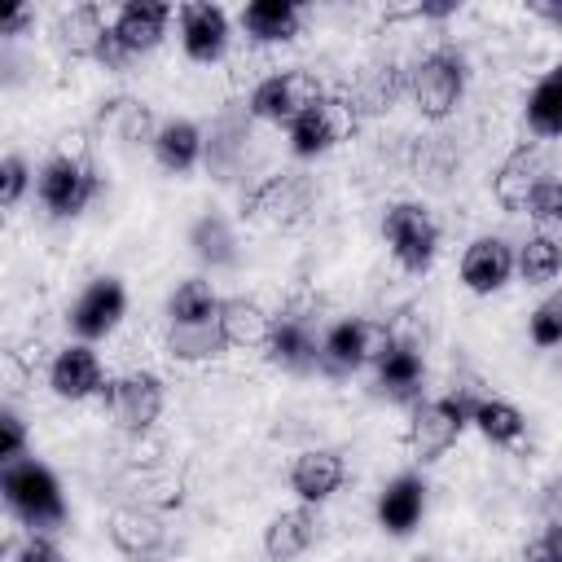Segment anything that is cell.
<instances>
[{
    "instance_id": "cell-1",
    "label": "cell",
    "mask_w": 562,
    "mask_h": 562,
    "mask_svg": "<svg viewBox=\"0 0 562 562\" xmlns=\"http://www.w3.org/2000/svg\"><path fill=\"white\" fill-rule=\"evenodd\" d=\"M0 492H4V505L31 527V531H53L66 522V501H61V487L53 479L48 465H40L35 457H22L13 465L0 470Z\"/></svg>"
},
{
    "instance_id": "cell-2",
    "label": "cell",
    "mask_w": 562,
    "mask_h": 562,
    "mask_svg": "<svg viewBox=\"0 0 562 562\" xmlns=\"http://www.w3.org/2000/svg\"><path fill=\"white\" fill-rule=\"evenodd\" d=\"M465 79H470L465 57L452 44H439L426 57L413 61V70H408V97H413V105H417L422 119L439 123V119H448L461 105Z\"/></svg>"
},
{
    "instance_id": "cell-3",
    "label": "cell",
    "mask_w": 562,
    "mask_h": 562,
    "mask_svg": "<svg viewBox=\"0 0 562 562\" xmlns=\"http://www.w3.org/2000/svg\"><path fill=\"white\" fill-rule=\"evenodd\" d=\"M391 342H395V334H391L386 321L347 316V321L329 325L325 338H321V373L347 378V373H356L360 364H378Z\"/></svg>"
},
{
    "instance_id": "cell-4",
    "label": "cell",
    "mask_w": 562,
    "mask_h": 562,
    "mask_svg": "<svg viewBox=\"0 0 562 562\" xmlns=\"http://www.w3.org/2000/svg\"><path fill=\"white\" fill-rule=\"evenodd\" d=\"M474 400L479 395H470V391H452V395H439V400H417L413 404V422H408L413 457L417 461H439L461 439V430L470 426Z\"/></svg>"
},
{
    "instance_id": "cell-5",
    "label": "cell",
    "mask_w": 562,
    "mask_h": 562,
    "mask_svg": "<svg viewBox=\"0 0 562 562\" xmlns=\"http://www.w3.org/2000/svg\"><path fill=\"white\" fill-rule=\"evenodd\" d=\"M382 237L404 272H426L439 255V224L422 202H391L382 215Z\"/></svg>"
},
{
    "instance_id": "cell-6",
    "label": "cell",
    "mask_w": 562,
    "mask_h": 562,
    "mask_svg": "<svg viewBox=\"0 0 562 562\" xmlns=\"http://www.w3.org/2000/svg\"><path fill=\"white\" fill-rule=\"evenodd\" d=\"M35 193L44 202L48 215L57 220H75L97 193H101V176L92 171V162L75 158V154H57L40 167V180H35Z\"/></svg>"
},
{
    "instance_id": "cell-7",
    "label": "cell",
    "mask_w": 562,
    "mask_h": 562,
    "mask_svg": "<svg viewBox=\"0 0 562 562\" xmlns=\"http://www.w3.org/2000/svg\"><path fill=\"white\" fill-rule=\"evenodd\" d=\"M316 202V189L303 171H277L268 180H259L246 198H241V211L259 224H272V228H294L307 220Z\"/></svg>"
},
{
    "instance_id": "cell-8",
    "label": "cell",
    "mask_w": 562,
    "mask_h": 562,
    "mask_svg": "<svg viewBox=\"0 0 562 562\" xmlns=\"http://www.w3.org/2000/svg\"><path fill=\"white\" fill-rule=\"evenodd\" d=\"M316 101H325V88H321V79L312 75V70H277V75H268V79H259L255 83V92H250V114L255 119H263V123H290L294 114H303L307 105H316Z\"/></svg>"
},
{
    "instance_id": "cell-9",
    "label": "cell",
    "mask_w": 562,
    "mask_h": 562,
    "mask_svg": "<svg viewBox=\"0 0 562 562\" xmlns=\"http://www.w3.org/2000/svg\"><path fill=\"white\" fill-rule=\"evenodd\" d=\"M101 404L110 408V417L127 430V435H140L158 422L162 413V382L149 373V369H132V373H119L105 382L101 391Z\"/></svg>"
},
{
    "instance_id": "cell-10",
    "label": "cell",
    "mask_w": 562,
    "mask_h": 562,
    "mask_svg": "<svg viewBox=\"0 0 562 562\" xmlns=\"http://www.w3.org/2000/svg\"><path fill=\"white\" fill-rule=\"evenodd\" d=\"M321 338L325 334H316L312 316L281 312V316H272L263 356H268V364L285 369V373H312V369H321Z\"/></svg>"
},
{
    "instance_id": "cell-11",
    "label": "cell",
    "mask_w": 562,
    "mask_h": 562,
    "mask_svg": "<svg viewBox=\"0 0 562 562\" xmlns=\"http://www.w3.org/2000/svg\"><path fill=\"white\" fill-rule=\"evenodd\" d=\"M351 127H356V114L342 105V97H338V101L325 97V101L307 105L303 114H294V119L285 123V132H290V149H294L299 158H316V154L334 149Z\"/></svg>"
},
{
    "instance_id": "cell-12",
    "label": "cell",
    "mask_w": 562,
    "mask_h": 562,
    "mask_svg": "<svg viewBox=\"0 0 562 562\" xmlns=\"http://www.w3.org/2000/svg\"><path fill=\"white\" fill-rule=\"evenodd\" d=\"M123 312H127V290H123V281L119 277H97V281H88L83 285V294L70 303V329L83 338V342H92V338H105L119 321H123Z\"/></svg>"
},
{
    "instance_id": "cell-13",
    "label": "cell",
    "mask_w": 562,
    "mask_h": 562,
    "mask_svg": "<svg viewBox=\"0 0 562 562\" xmlns=\"http://www.w3.org/2000/svg\"><path fill=\"white\" fill-rule=\"evenodd\" d=\"M549 162H544V149L536 140H522L492 176V198L505 206V211H527V198L536 193L540 180H549Z\"/></svg>"
},
{
    "instance_id": "cell-14",
    "label": "cell",
    "mask_w": 562,
    "mask_h": 562,
    "mask_svg": "<svg viewBox=\"0 0 562 562\" xmlns=\"http://www.w3.org/2000/svg\"><path fill=\"white\" fill-rule=\"evenodd\" d=\"M105 369H101V356L88 347V342H70L53 356L48 364V386L57 400H92L105 391Z\"/></svg>"
},
{
    "instance_id": "cell-15",
    "label": "cell",
    "mask_w": 562,
    "mask_h": 562,
    "mask_svg": "<svg viewBox=\"0 0 562 562\" xmlns=\"http://www.w3.org/2000/svg\"><path fill=\"white\" fill-rule=\"evenodd\" d=\"M171 4H158V0H127V4H119V13H114V40H119V48L127 53V57H140V53H149V48H158V40L167 35V22H171Z\"/></svg>"
},
{
    "instance_id": "cell-16",
    "label": "cell",
    "mask_w": 562,
    "mask_h": 562,
    "mask_svg": "<svg viewBox=\"0 0 562 562\" xmlns=\"http://www.w3.org/2000/svg\"><path fill=\"white\" fill-rule=\"evenodd\" d=\"M514 272H518V263H514V246L505 237H474L461 255V281L474 294H496Z\"/></svg>"
},
{
    "instance_id": "cell-17",
    "label": "cell",
    "mask_w": 562,
    "mask_h": 562,
    "mask_svg": "<svg viewBox=\"0 0 562 562\" xmlns=\"http://www.w3.org/2000/svg\"><path fill=\"white\" fill-rule=\"evenodd\" d=\"M180 44L189 61H220L228 48V13L220 4H184L180 9Z\"/></svg>"
},
{
    "instance_id": "cell-18",
    "label": "cell",
    "mask_w": 562,
    "mask_h": 562,
    "mask_svg": "<svg viewBox=\"0 0 562 562\" xmlns=\"http://www.w3.org/2000/svg\"><path fill=\"white\" fill-rule=\"evenodd\" d=\"M400 92H408V70H400L395 61H373V66H360L342 105L351 114H382L400 101Z\"/></svg>"
},
{
    "instance_id": "cell-19",
    "label": "cell",
    "mask_w": 562,
    "mask_h": 562,
    "mask_svg": "<svg viewBox=\"0 0 562 562\" xmlns=\"http://www.w3.org/2000/svg\"><path fill=\"white\" fill-rule=\"evenodd\" d=\"M342 479H347V465H342V452H334V448H307L290 465V487L303 505L329 501L342 487Z\"/></svg>"
},
{
    "instance_id": "cell-20",
    "label": "cell",
    "mask_w": 562,
    "mask_h": 562,
    "mask_svg": "<svg viewBox=\"0 0 562 562\" xmlns=\"http://www.w3.org/2000/svg\"><path fill=\"white\" fill-rule=\"evenodd\" d=\"M110 540L123 558L132 562H149L162 544H167V527L154 509H140V505H127V509H114L110 514Z\"/></svg>"
},
{
    "instance_id": "cell-21",
    "label": "cell",
    "mask_w": 562,
    "mask_h": 562,
    "mask_svg": "<svg viewBox=\"0 0 562 562\" xmlns=\"http://www.w3.org/2000/svg\"><path fill=\"white\" fill-rule=\"evenodd\" d=\"M422 509H426L422 474H395L378 496V527L391 536H408L422 522Z\"/></svg>"
},
{
    "instance_id": "cell-22",
    "label": "cell",
    "mask_w": 562,
    "mask_h": 562,
    "mask_svg": "<svg viewBox=\"0 0 562 562\" xmlns=\"http://www.w3.org/2000/svg\"><path fill=\"white\" fill-rule=\"evenodd\" d=\"M316 514H312V505H294V509H281L268 527H263V553L272 558V562H294L299 553H307L312 549V540H316Z\"/></svg>"
},
{
    "instance_id": "cell-23",
    "label": "cell",
    "mask_w": 562,
    "mask_h": 562,
    "mask_svg": "<svg viewBox=\"0 0 562 562\" xmlns=\"http://www.w3.org/2000/svg\"><path fill=\"white\" fill-rule=\"evenodd\" d=\"M422 378H426V364H422V351L413 342H391L386 356L378 360V386L400 400V404H417L422 400Z\"/></svg>"
},
{
    "instance_id": "cell-24",
    "label": "cell",
    "mask_w": 562,
    "mask_h": 562,
    "mask_svg": "<svg viewBox=\"0 0 562 562\" xmlns=\"http://www.w3.org/2000/svg\"><path fill=\"white\" fill-rule=\"evenodd\" d=\"M303 26V9L294 0H250L241 9V31L255 44H285Z\"/></svg>"
},
{
    "instance_id": "cell-25",
    "label": "cell",
    "mask_w": 562,
    "mask_h": 562,
    "mask_svg": "<svg viewBox=\"0 0 562 562\" xmlns=\"http://www.w3.org/2000/svg\"><path fill=\"white\" fill-rule=\"evenodd\" d=\"M206 154V140H202V127L189 123V119H167L158 123V136H154V158L162 171L171 176H184L198 167V158Z\"/></svg>"
},
{
    "instance_id": "cell-26",
    "label": "cell",
    "mask_w": 562,
    "mask_h": 562,
    "mask_svg": "<svg viewBox=\"0 0 562 562\" xmlns=\"http://www.w3.org/2000/svg\"><path fill=\"white\" fill-rule=\"evenodd\" d=\"M215 325H220V334H224L228 347H263L268 342V329H272V316L255 299L233 294V299L220 303Z\"/></svg>"
},
{
    "instance_id": "cell-27",
    "label": "cell",
    "mask_w": 562,
    "mask_h": 562,
    "mask_svg": "<svg viewBox=\"0 0 562 562\" xmlns=\"http://www.w3.org/2000/svg\"><path fill=\"white\" fill-rule=\"evenodd\" d=\"M57 35H61V48H66L70 57L97 61V53H101V44H105V35H110V22H105V13H101L97 4H75L70 13H61Z\"/></svg>"
},
{
    "instance_id": "cell-28",
    "label": "cell",
    "mask_w": 562,
    "mask_h": 562,
    "mask_svg": "<svg viewBox=\"0 0 562 562\" xmlns=\"http://www.w3.org/2000/svg\"><path fill=\"white\" fill-rule=\"evenodd\" d=\"M220 303H224V299L211 290V281L193 277V281H184V285L171 290V299H167V316H171V325L198 329V325H215Z\"/></svg>"
},
{
    "instance_id": "cell-29",
    "label": "cell",
    "mask_w": 562,
    "mask_h": 562,
    "mask_svg": "<svg viewBox=\"0 0 562 562\" xmlns=\"http://www.w3.org/2000/svg\"><path fill=\"white\" fill-rule=\"evenodd\" d=\"M470 426H479V435H483L487 443H496V448L518 443L522 430H527L522 413H518L509 400H496V395H479V400H474V408H470Z\"/></svg>"
},
{
    "instance_id": "cell-30",
    "label": "cell",
    "mask_w": 562,
    "mask_h": 562,
    "mask_svg": "<svg viewBox=\"0 0 562 562\" xmlns=\"http://www.w3.org/2000/svg\"><path fill=\"white\" fill-rule=\"evenodd\" d=\"M514 263H518V277L527 285H549L558 272H562V241L553 233H531L518 250H514Z\"/></svg>"
},
{
    "instance_id": "cell-31",
    "label": "cell",
    "mask_w": 562,
    "mask_h": 562,
    "mask_svg": "<svg viewBox=\"0 0 562 562\" xmlns=\"http://www.w3.org/2000/svg\"><path fill=\"white\" fill-rule=\"evenodd\" d=\"M189 246H193V255H198L202 263H211V268H233V263H237V237H233V228H228L224 215H202V220H193Z\"/></svg>"
},
{
    "instance_id": "cell-32",
    "label": "cell",
    "mask_w": 562,
    "mask_h": 562,
    "mask_svg": "<svg viewBox=\"0 0 562 562\" xmlns=\"http://www.w3.org/2000/svg\"><path fill=\"white\" fill-rule=\"evenodd\" d=\"M527 127L536 136H562V66H553L527 97Z\"/></svg>"
},
{
    "instance_id": "cell-33",
    "label": "cell",
    "mask_w": 562,
    "mask_h": 562,
    "mask_svg": "<svg viewBox=\"0 0 562 562\" xmlns=\"http://www.w3.org/2000/svg\"><path fill=\"white\" fill-rule=\"evenodd\" d=\"M101 123H105L110 132H119L123 140H149V145H154V136H158L149 110H145L140 101H132V97H114V101H105Z\"/></svg>"
},
{
    "instance_id": "cell-34",
    "label": "cell",
    "mask_w": 562,
    "mask_h": 562,
    "mask_svg": "<svg viewBox=\"0 0 562 562\" xmlns=\"http://www.w3.org/2000/svg\"><path fill=\"white\" fill-rule=\"evenodd\" d=\"M220 351H228L220 325H198V329L171 325L167 329V356H176V360H206V356H220Z\"/></svg>"
},
{
    "instance_id": "cell-35",
    "label": "cell",
    "mask_w": 562,
    "mask_h": 562,
    "mask_svg": "<svg viewBox=\"0 0 562 562\" xmlns=\"http://www.w3.org/2000/svg\"><path fill=\"white\" fill-rule=\"evenodd\" d=\"M531 342L536 347H562V290H553L536 312H531Z\"/></svg>"
},
{
    "instance_id": "cell-36",
    "label": "cell",
    "mask_w": 562,
    "mask_h": 562,
    "mask_svg": "<svg viewBox=\"0 0 562 562\" xmlns=\"http://www.w3.org/2000/svg\"><path fill=\"white\" fill-rule=\"evenodd\" d=\"M527 215L536 220V224H562V176H549V180H540L536 184V193L527 198Z\"/></svg>"
},
{
    "instance_id": "cell-37",
    "label": "cell",
    "mask_w": 562,
    "mask_h": 562,
    "mask_svg": "<svg viewBox=\"0 0 562 562\" xmlns=\"http://www.w3.org/2000/svg\"><path fill=\"white\" fill-rule=\"evenodd\" d=\"M26 184H31L26 158H22V154H9V158L0 162V206L13 211V206L22 202V193H26Z\"/></svg>"
},
{
    "instance_id": "cell-38",
    "label": "cell",
    "mask_w": 562,
    "mask_h": 562,
    "mask_svg": "<svg viewBox=\"0 0 562 562\" xmlns=\"http://www.w3.org/2000/svg\"><path fill=\"white\" fill-rule=\"evenodd\" d=\"M26 457V426L13 408H0V461L13 465Z\"/></svg>"
},
{
    "instance_id": "cell-39",
    "label": "cell",
    "mask_w": 562,
    "mask_h": 562,
    "mask_svg": "<svg viewBox=\"0 0 562 562\" xmlns=\"http://www.w3.org/2000/svg\"><path fill=\"white\" fill-rule=\"evenodd\" d=\"M9 562H61V549H57L44 531H31V536L9 553Z\"/></svg>"
},
{
    "instance_id": "cell-40",
    "label": "cell",
    "mask_w": 562,
    "mask_h": 562,
    "mask_svg": "<svg viewBox=\"0 0 562 562\" xmlns=\"http://www.w3.org/2000/svg\"><path fill=\"white\" fill-rule=\"evenodd\" d=\"M522 562H562V527H544V531L527 544Z\"/></svg>"
},
{
    "instance_id": "cell-41",
    "label": "cell",
    "mask_w": 562,
    "mask_h": 562,
    "mask_svg": "<svg viewBox=\"0 0 562 562\" xmlns=\"http://www.w3.org/2000/svg\"><path fill=\"white\" fill-rule=\"evenodd\" d=\"M540 518L544 527H562V479H549L540 492Z\"/></svg>"
},
{
    "instance_id": "cell-42",
    "label": "cell",
    "mask_w": 562,
    "mask_h": 562,
    "mask_svg": "<svg viewBox=\"0 0 562 562\" xmlns=\"http://www.w3.org/2000/svg\"><path fill=\"white\" fill-rule=\"evenodd\" d=\"M26 26H31V9H13V13L0 18V35H4V40H13V35L26 31Z\"/></svg>"
},
{
    "instance_id": "cell-43",
    "label": "cell",
    "mask_w": 562,
    "mask_h": 562,
    "mask_svg": "<svg viewBox=\"0 0 562 562\" xmlns=\"http://www.w3.org/2000/svg\"><path fill=\"white\" fill-rule=\"evenodd\" d=\"M536 18H544V22H553V26H562V0H531L527 4Z\"/></svg>"
},
{
    "instance_id": "cell-44",
    "label": "cell",
    "mask_w": 562,
    "mask_h": 562,
    "mask_svg": "<svg viewBox=\"0 0 562 562\" xmlns=\"http://www.w3.org/2000/svg\"><path fill=\"white\" fill-rule=\"evenodd\" d=\"M457 13V0H430V4H417V18H448Z\"/></svg>"
},
{
    "instance_id": "cell-45",
    "label": "cell",
    "mask_w": 562,
    "mask_h": 562,
    "mask_svg": "<svg viewBox=\"0 0 562 562\" xmlns=\"http://www.w3.org/2000/svg\"><path fill=\"white\" fill-rule=\"evenodd\" d=\"M413 562H443V558H435V553H417Z\"/></svg>"
}]
</instances>
